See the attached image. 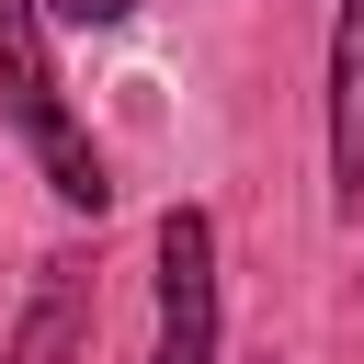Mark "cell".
Masks as SVG:
<instances>
[{"mask_svg": "<svg viewBox=\"0 0 364 364\" xmlns=\"http://www.w3.org/2000/svg\"><path fill=\"white\" fill-rule=\"evenodd\" d=\"M0 114H11V125H23V148L46 159V193H57V205H80V216H102V205H114V171H102L91 125H80V114H68V91H57L46 11H34V0H0Z\"/></svg>", "mask_w": 364, "mask_h": 364, "instance_id": "6da1fadb", "label": "cell"}, {"mask_svg": "<svg viewBox=\"0 0 364 364\" xmlns=\"http://www.w3.org/2000/svg\"><path fill=\"white\" fill-rule=\"evenodd\" d=\"M148 364H216V216L205 205L159 216V353Z\"/></svg>", "mask_w": 364, "mask_h": 364, "instance_id": "7a4b0ae2", "label": "cell"}, {"mask_svg": "<svg viewBox=\"0 0 364 364\" xmlns=\"http://www.w3.org/2000/svg\"><path fill=\"white\" fill-rule=\"evenodd\" d=\"M262 364H273V353H262Z\"/></svg>", "mask_w": 364, "mask_h": 364, "instance_id": "8992f818", "label": "cell"}, {"mask_svg": "<svg viewBox=\"0 0 364 364\" xmlns=\"http://www.w3.org/2000/svg\"><path fill=\"white\" fill-rule=\"evenodd\" d=\"M330 193L364 205V0L330 11Z\"/></svg>", "mask_w": 364, "mask_h": 364, "instance_id": "277c9868", "label": "cell"}, {"mask_svg": "<svg viewBox=\"0 0 364 364\" xmlns=\"http://www.w3.org/2000/svg\"><path fill=\"white\" fill-rule=\"evenodd\" d=\"M80 353H91V262L57 250V262H34V296L0 341V364H80Z\"/></svg>", "mask_w": 364, "mask_h": 364, "instance_id": "3957f363", "label": "cell"}, {"mask_svg": "<svg viewBox=\"0 0 364 364\" xmlns=\"http://www.w3.org/2000/svg\"><path fill=\"white\" fill-rule=\"evenodd\" d=\"M34 11H57V23H91V34H114V23H136V0H34Z\"/></svg>", "mask_w": 364, "mask_h": 364, "instance_id": "5b68a950", "label": "cell"}]
</instances>
